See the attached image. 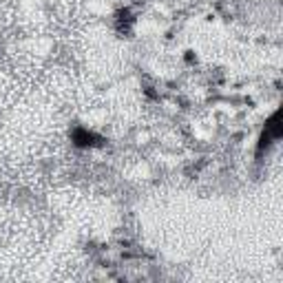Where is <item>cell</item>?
<instances>
[{"mask_svg": "<svg viewBox=\"0 0 283 283\" xmlns=\"http://www.w3.org/2000/svg\"><path fill=\"white\" fill-rule=\"evenodd\" d=\"M91 140H93V135L89 133L87 129H75V131H73V142H75L78 146H91V144H93Z\"/></svg>", "mask_w": 283, "mask_h": 283, "instance_id": "cell-1", "label": "cell"}]
</instances>
